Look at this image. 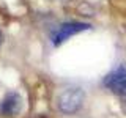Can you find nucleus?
Segmentation results:
<instances>
[{
	"mask_svg": "<svg viewBox=\"0 0 126 118\" xmlns=\"http://www.w3.org/2000/svg\"><path fill=\"white\" fill-rule=\"evenodd\" d=\"M85 101V93L79 87H68L62 90L57 96V109L63 115H76L82 109Z\"/></svg>",
	"mask_w": 126,
	"mask_h": 118,
	"instance_id": "nucleus-1",
	"label": "nucleus"
},
{
	"mask_svg": "<svg viewBox=\"0 0 126 118\" xmlns=\"http://www.w3.org/2000/svg\"><path fill=\"white\" fill-rule=\"evenodd\" d=\"M90 29H92V25H90V24H87V22L68 21V22L60 24V25H58L57 29L54 30V33H52V36H50V39H52V44L57 47V46L63 44L66 39H69L71 36L79 35V33H82V31H85V30H90Z\"/></svg>",
	"mask_w": 126,
	"mask_h": 118,
	"instance_id": "nucleus-2",
	"label": "nucleus"
},
{
	"mask_svg": "<svg viewBox=\"0 0 126 118\" xmlns=\"http://www.w3.org/2000/svg\"><path fill=\"white\" fill-rule=\"evenodd\" d=\"M102 85L117 96H126V66L118 65L102 79Z\"/></svg>",
	"mask_w": 126,
	"mask_h": 118,
	"instance_id": "nucleus-3",
	"label": "nucleus"
},
{
	"mask_svg": "<svg viewBox=\"0 0 126 118\" xmlns=\"http://www.w3.org/2000/svg\"><path fill=\"white\" fill-rule=\"evenodd\" d=\"M22 109L24 99L17 91H8L0 101V115L3 117H16L22 112Z\"/></svg>",
	"mask_w": 126,
	"mask_h": 118,
	"instance_id": "nucleus-4",
	"label": "nucleus"
},
{
	"mask_svg": "<svg viewBox=\"0 0 126 118\" xmlns=\"http://www.w3.org/2000/svg\"><path fill=\"white\" fill-rule=\"evenodd\" d=\"M121 107H123V110L126 112V96L121 98Z\"/></svg>",
	"mask_w": 126,
	"mask_h": 118,
	"instance_id": "nucleus-5",
	"label": "nucleus"
},
{
	"mask_svg": "<svg viewBox=\"0 0 126 118\" xmlns=\"http://www.w3.org/2000/svg\"><path fill=\"white\" fill-rule=\"evenodd\" d=\"M0 44H2V31H0Z\"/></svg>",
	"mask_w": 126,
	"mask_h": 118,
	"instance_id": "nucleus-6",
	"label": "nucleus"
}]
</instances>
